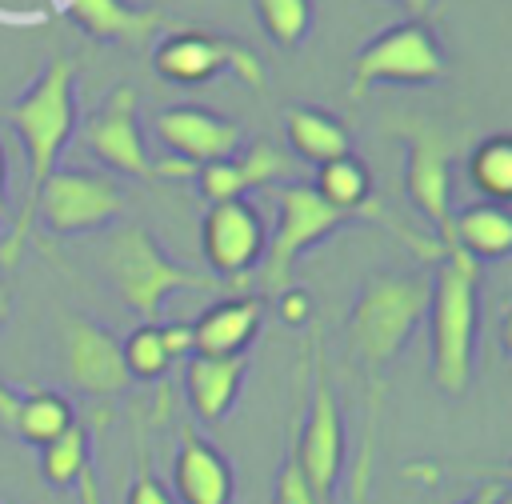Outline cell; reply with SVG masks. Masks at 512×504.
<instances>
[{"label": "cell", "instance_id": "1", "mask_svg": "<svg viewBox=\"0 0 512 504\" xmlns=\"http://www.w3.org/2000/svg\"><path fill=\"white\" fill-rule=\"evenodd\" d=\"M428 308V276L424 272H376L360 284V296L348 312V348L356 364L364 368L368 392V420H364V440L356 456V476H352V500L360 504L368 496V476H372V436H376V404H380V384L392 360L408 348L412 332L420 328Z\"/></svg>", "mask_w": 512, "mask_h": 504}, {"label": "cell", "instance_id": "2", "mask_svg": "<svg viewBox=\"0 0 512 504\" xmlns=\"http://www.w3.org/2000/svg\"><path fill=\"white\" fill-rule=\"evenodd\" d=\"M4 120L12 124V132L24 144V160H28V196H24V212L12 220L8 236L0 240V268L12 272L28 248L32 236V208L36 196L44 188V180L60 168V152L76 132V60L56 56L40 68V76L4 108Z\"/></svg>", "mask_w": 512, "mask_h": 504}, {"label": "cell", "instance_id": "3", "mask_svg": "<svg viewBox=\"0 0 512 504\" xmlns=\"http://www.w3.org/2000/svg\"><path fill=\"white\" fill-rule=\"evenodd\" d=\"M428 364L444 396H464L476 364L480 328V264L460 248H444L428 276Z\"/></svg>", "mask_w": 512, "mask_h": 504}, {"label": "cell", "instance_id": "4", "mask_svg": "<svg viewBox=\"0 0 512 504\" xmlns=\"http://www.w3.org/2000/svg\"><path fill=\"white\" fill-rule=\"evenodd\" d=\"M104 272H108L116 296H120L144 324H156L160 304H164L172 292H216V296L232 292L220 276H204V272H196L192 264L172 260L148 228H124V232L108 244V252H104Z\"/></svg>", "mask_w": 512, "mask_h": 504}, {"label": "cell", "instance_id": "5", "mask_svg": "<svg viewBox=\"0 0 512 504\" xmlns=\"http://www.w3.org/2000/svg\"><path fill=\"white\" fill-rule=\"evenodd\" d=\"M272 200H276V228L264 244V260H260V288L264 292H284L288 288V276L296 268V260L316 248L320 240H328L332 232H340L344 224H356V220H368L360 212H344V208H332L328 200H320L312 192L308 180H288V184H276L272 188ZM372 224V220H368Z\"/></svg>", "mask_w": 512, "mask_h": 504}, {"label": "cell", "instance_id": "6", "mask_svg": "<svg viewBox=\"0 0 512 504\" xmlns=\"http://www.w3.org/2000/svg\"><path fill=\"white\" fill-rule=\"evenodd\" d=\"M448 72L444 64V48L432 32L428 20H400L384 32H376L352 60V76H348V96L364 100L376 84H404V88H420V84H436Z\"/></svg>", "mask_w": 512, "mask_h": 504}, {"label": "cell", "instance_id": "7", "mask_svg": "<svg viewBox=\"0 0 512 504\" xmlns=\"http://www.w3.org/2000/svg\"><path fill=\"white\" fill-rule=\"evenodd\" d=\"M152 72L164 76L168 84H184V88L208 84L220 72H232L240 84H248L256 92H264V84H268V72L248 44L220 36V32H204V28H176L168 36H160L152 48Z\"/></svg>", "mask_w": 512, "mask_h": 504}, {"label": "cell", "instance_id": "8", "mask_svg": "<svg viewBox=\"0 0 512 504\" xmlns=\"http://www.w3.org/2000/svg\"><path fill=\"white\" fill-rule=\"evenodd\" d=\"M388 132L400 136L408 148L404 192L416 204V212L428 220L432 240L444 252L448 248V224H452V148H448V136L432 120L412 116V112L392 120Z\"/></svg>", "mask_w": 512, "mask_h": 504}, {"label": "cell", "instance_id": "9", "mask_svg": "<svg viewBox=\"0 0 512 504\" xmlns=\"http://www.w3.org/2000/svg\"><path fill=\"white\" fill-rule=\"evenodd\" d=\"M344 448H348L344 416H340L336 392L324 376V364L316 360L312 376H308V408H304L296 444L288 448V456H292V464H296V472L308 484L316 504H332L340 476H344Z\"/></svg>", "mask_w": 512, "mask_h": 504}, {"label": "cell", "instance_id": "10", "mask_svg": "<svg viewBox=\"0 0 512 504\" xmlns=\"http://www.w3.org/2000/svg\"><path fill=\"white\" fill-rule=\"evenodd\" d=\"M120 212H124V188L108 172H92V168H56L44 180L32 208V216H40V224L52 236L100 232Z\"/></svg>", "mask_w": 512, "mask_h": 504}, {"label": "cell", "instance_id": "11", "mask_svg": "<svg viewBox=\"0 0 512 504\" xmlns=\"http://www.w3.org/2000/svg\"><path fill=\"white\" fill-rule=\"evenodd\" d=\"M140 92L132 84H116L104 100L84 116V148L108 168V176L152 180V148L140 128Z\"/></svg>", "mask_w": 512, "mask_h": 504}, {"label": "cell", "instance_id": "12", "mask_svg": "<svg viewBox=\"0 0 512 504\" xmlns=\"http://www.w3.org/2000/svg\"><path fill=\"white\" fill-rule=\"evenodd\" d=\"M264 244H268V232L248 196L208 204V212L200 220V252L208 260L212 276H220L232 292H240L248 272L260 268Z\"/></svg>", "mask_w": 512, "mask_h": 504}, {"label": "cell", "instance_id": "13", "mask_svg": "<svg viewBox=\"0 0 512 504\" xmlns=\"http://www.w3.org/2000/svg\"><path fill=\"white\" fill-rule=\"evenodd\" d=\"M60 364L64 376L76 392L84 396H120L132 380L120 356V336L96 320L84 316H68L64 320V340H60Z\"/></svg>", "mask_w": 512, "mask_h": 504}, {"label": "cell", "instance_id": "14", "mask_svg": "<svg viewBox=\"0 0 512 504\" xmlns=\"http://www.w3.org/2000/svg\"><path fill=\"white\" fill-rule=\"evenodd\" d=\"M152 132L160 136L164 152L188 160V164H212L228 160L244 148V128L232 116H220L204 104H168L156 112Z\"/></svg>", "mask_w": 512, "mask_h": 504}, {"label": "cell", "instance_id": "15", "mask_svg": "<svg viewBox=\"0 0 512 504\" xmlns=\"http://www.w3.org/2000/svg\"><path fill=\"white\" fill-rule=\"evenodd\" d=\"M236 472L232 460L200 432L184 428L172 456V500L180 504H232Z\"/></svg>", "mask_w": 512, "mask_h": 504}, {"label": "cell", "instance_id": "16", "mask_svg": "<svg viewBox=\"0 0 512 504\" xmlns=\"http://www.w3.org/2000/svg\"><path fill=\"white\" fill-rule=\"evenodd\" d=\"M264 300L244 292L216 296L196 320H192V344L196 356H244L252 336L260 332Z\"/></svg>", "mask_w": 512, "mask_h": 504}, {"label": "cell", "instance_id": "17", "mask_svg": "<svg viewBox=\"0 0 512 504\" xmlns=\"http://www.w3.org/2000/svg\"><path fill=\"white\" fill-rule=\"evenodd\" d=\"M72 24L100 44H144L160 32L164 12L128 0H68Z\"/></svg>", "mask_w": 512, "mask_h": 504}, {"label": "cell", "instance_id": "18", "mask_svg": "<svg viewBox=\"0 0 512 504\" xmlns=\"http://www.w3.org/2000/svg\"><path fill=\"white\" fill-rule=\"evenodd\" d=\"M244 372H248L244 356H188L184 360V392H188L192 412L204 424H220L244 388Z\"/></svg>", "mask_w": 512, "mask_h": 504}, {"label": "cell", "instance_id": "19", "mask_svg": "<svg viewBox=\"0 0 512 504\" xmlns=\"http://www.w3.org/2000/svg\"><path fill=\"white\" fill-rule=\"evenodd\" d=\"M284 136H288L292 156L312 164V168L352 152L348 124L336 112L320 108V104H288L284 108Z\"/></svg>", "mask_w": 512, "mask_h": 504}, {"label": "cell", "instance_id": "20", "mask_svg": "<svg viewBox=\"0 0 512 504\" xmlns=\"http://www.w3.org/2000/svg\"><path fill=\"white\" fill-rule=\"evenodd\" d=\"M448 248H460L476 264L480 260L508 256L512 252V220H508V208L504 204H492V200H480V204H468V208L452 212Z\"/></svg>", "mask_w": 512, "mask_h": 504}, {"label": "cell", "instance_id": "21", "mask_svg": "<svg viewBox=\"0 0 512 504\" xmlns=\"http://www.w3.org/2000/svg\"><path fill=\"white\" fill-rule=\"evenodd\" d=\"M72 424H76V412L60 392H52V388H24L20 392V412H16V428L12 432L24 444L44 448L56 436H64Z\"/></svg>", "mask_w": 512, "mask_h": 504}, {"label": "cell", "instance_id": "22", "mask_svg": "<svg viewBox=\"0 0 512 504\" xmlns=\"http://www.w3.org/2000/svg\"><path fill=\"white\" fill-rule=\"evenodd\" d=\"M468 180L484 200L504 204L512 196V140L484 136L468 156Z\"/></svg>", "mask_w": 512, "mask_h": 504}, {"label": "cell", "instance_id": "23", "mask_svg": "<svg viewBox=\"0 0 512 504\" xmlns=\"http://www.w3.org/2000/svg\"><path fill=\"white\" fill-rule=\"evenodd\" d=\"M92 468V448H88V432L80 424H72L64 436H56L52 444L40 448V476L52 488H76V480Z\"/></svg>", "mask_w": 512, "mask_h": 504}, {"label": "cell", "instance_id": "24", "mask_svg": "<svg viewBox=\"0 0 512 504\" xmlns=\"http://www.w3.org/2000/svg\"><path fill=\"white\" fill-rule=\"evenodd\" d=\"M232 164H236V176H240V184H244V196L252 192V188H276V184H288V180H296V160L288 156V152H280L276 144H268V140H252V144H244L236 156H232Z\"/></svg>", "mask_w": 512, "mask_h": 504}, {"label": "cell", "instance_id": "25", "mask_svg": "<svg viewBox=\"0 0 512 504\" xmlns=\"http://www.w3.org/2000/svg\"><path fill=\"white\" fill-rule=\"evenodd\" d=\"M260 28L280 48H300L312 32V0H252Z\"/></svg>", "mask_w": 512, "mask_h": 504}, {"label": "cell", "instance_id": "26", "mask_svg": "<svg viewBox=\"0 0 512 504\" xmlns=\"http://www.w3.org/2000/svg\"><path fill=\"white\" fill-rule=\"evenodd\" d=\"M120 356H124V368H128V380H164L168 372V356H164V344H160V328L156 324H140L132 328L124 340H120Z\"/></svg>", "mask_w": 512, "mask_h": 504}, {"label": "cell", "instance_id": "27", "mask_svg": "<svg viewBox=\"0 0 512 504\" xmlns=\"http://www.w3.org/2000/svg\"><path fill=\"white\" fill-rule=\"evenodd\" d=\"M124 504H176L172 492L160 484V476L152 472V460H148V444L144 436L136 440V476L124 492Z\"/></svg>", "mask_w": 512, "mask_h": 504}, {"label": "cell", "instance_id": "28", "mask_svg": "<svg viewBox=\"0 0 512 504\" xmlns=\"http://www.w3.org/2000/svg\"><path fill=\"white\" fill-rule=\"evenodd\" d=\"M160 328V344H164V356L172 364H184L188 356H196V344H192V320H164L156 324Z\"/></svg>", "mask_w": 512, "mask_h": 504}, {"label": "cell", "instance_id": "29", "mask_svg": "<svg viewBox=\"0 0 512 504\" xmlns=\"http://www.w3.org/2000/svg\"><path fill=\"white\" fill-rule=\"evenodd\" d=\"M272 504H316V500H312V492H308V484L300 480V472H296L292 456H288V460L280 464V472H276Z\"/></svg>", "mask_w": 512, "mask_h": 504}, {"label": "cell", "instance_id": "30", "mask_svg": "<svg viewBox=\"0 0 512 504\" xmlns=\"http://www.w3.org/2000/svg\"><path fill=\"white\" fill-rule=\"evenodd\" d=\"M276 308H280V320L292 324V328H300V324L312 320V296L304 288H292L288 284L284 292H276Z\"/></svg>", "mask_w": 512, "mask_h": 504}, {"label": "cell", "instance_id": "31", "mask_svg": "<svg viewBox=\"0 0 512 504\" xmlns=\"http://www.w3.org/2000/svg\"><path fill=\"white\" fill-rule=\"evenodd\" d=\"M20 392L24 388H8V384H0V428H16V412H20Z\"/></svg>", "mask_w": 512, "mask_h": 504}, {"label": "cell", "instance_id": "32", "mask_svg": "<svg viewBox=\"0 0 512 504\" xmlns=\"http://www.w3.org/2000/svg\"><path fill=\"white\" fill-rule=\"evenodd\" d=\"M504 496V484H496V480H488V484H480V492H472L468 500H460V504H496Z\"/></svg>", "mask_w": 512, "mask_h": 504}, {"label": "cell", "instance_id": "33", "mask_svg": "<svg viewBox=\"0 0 512 504\" xmlns=\"http://www.w3.org/2000/svg\"><path fill=\"white\" fill-rule=\"evenodd\" d=\"M392 4H400L408 12V20H428V12L436 8V0H392Z\"/></svg>", "mask_w": 512, "mask_h": 504}, {"label": "cell", "instance_id": "34", "mask_svg": "<svg viewBox=\"0 0 512 504\" xmlns=\"http://www.w3.org/2000/svg\"><path fill=\"white\" fill-rule=\"evenodd\" d=\"M4 176H8V164H4V148H0V212H4Z\"/></svg>", "mask_w": 512, "mask_h": 504}, {"label": "cell", "instance_id": "35", "mask_svg": "<svg viewBox=\"0 0 512 504\" xmlns=\"http://www.w3.org/2000/svg\"><path fill=\"white\" fill-rule=\"evenodd\" d=\"M4 320H8V292L0 288V324H4Z\"/></svg>", "mask_w": 512, "mask_h": 504}, {"label": "cell", "instance_id": "36", "mask_svg": "<svg viewBox=\"0 0 512 504\" xmlns=\"http://www.w3.org/2000/svg\"><path fill=\"white\" fill-rule=\"evenodd\" d=\"M496 504H508V496H500V500H496Z\"/></svg>", "mask_w": 512, "mask_h": 504}, {"label": "cell", "instance_id": "37", "mask_svg": "<svg viewBox=\"0 0 512 504\" xmlns=\"http://www.w3.org/2000/svg\"><path fill=\"white\" fill-rule=\"evenodd\" d=\"M0 220H4V212H0Z\"/></svg>", "mask_w": 512, "mask_h": 504}]
</instances>
